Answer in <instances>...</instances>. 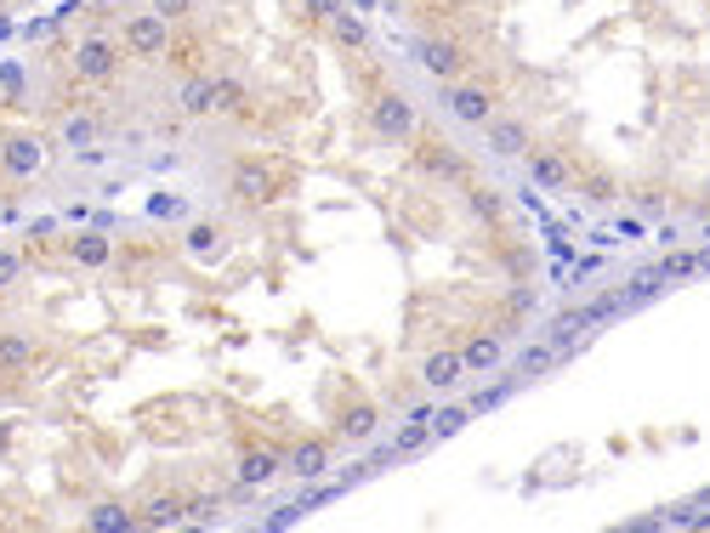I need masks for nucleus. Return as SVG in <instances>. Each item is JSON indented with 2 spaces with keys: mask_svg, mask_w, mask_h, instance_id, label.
<instances>
[{
  "mask_svg": "<svg viewBox=\"0 0 710 533\" xmlns=\"http://www.w3.org/2000/svg\"><path fill=\"white\" fill-rule=\"evenodd\" d=\"M426 443H432V408H410V420L399 426V437H392V455L410 460V455H421Z\"/></svg>",
  "mask_w": 710,
  "mask_h": 533,
  "instance_id": "nucleus-26",
  "label": "nucleus"
},
{
  "mask_svg": "<svg viewBox=\"0 0 710 533\" xmlns=\"http://www.w3.org/2000/svg\"><path fill=\"white\" fill-rule=\"evenodd\" d=\"M523 171H529V182H534V188H545V193L574 188V159H569V148H563V142H534V148L523 153Z\"/></svg>",
  "mask_w": 710,
  "mask_h": 533,
  "instance_id": "nucleus-12",
  "label": "nucleus"
},
{
  "mask_svg": "<svg viewBox=\"0 0 710 533\" xmlns=\"http://www.w3.org/2000/svg\"><path fill=\"white\" fill-rule=\"evenodd\" d=\"M693 505H704V511H710V488H704V494H699V500H693Z\"/></svg>",
  "mask_w": 710,
  "mask_h": 533,
  "instance_id": "nucleus-41",
  "label": "nucleus"
},
{
  "mask_svg": "<svg viewBox=\"0 0 710 533\" xmlns=\"http://www.w3.org/2000/svg\"><path fill=\"white\" fill-rule=\"evenodd\" d=\"M625 307H630V301H625V290H603L585 312H591V323H603V318H614V312H625Z\"/></svg>",
  "mask_w": 710,
  "mask_h": 533,
  "instance_id": "nucleus-35",
  "label": "nucleus"
},
{
  "mask_svg": "<svg viewBox=\"0 0 710 533\" xmlns=\"http://www.w3.org/2000/svg\"><path fill=\"white\" fill-rule=\"evenodd\" d=\"M352 7H359V12H370V7H375V0H352Z\"/></svg>",
  "mask_w": 710,
  "mask_h": 533,
  "instance_id": "nucleus-43",
  "label": "nucleus"
},
{
  "mask_svg": "<svg viewBox=\"0 0 710 533\" xmlns=\"http://www.w3.org/2000/svg\"><path fill=\"white\" fill-rule=\"evenodd\" d=\"M227 250H233V233H227L222 222H211V216H193V222L182 227V256H188V262L216 267V262H227Z\"/></svg>",
  "mask_w": 710,
  "mask_h": 533,
  "instance_id": "nucleus-13",
  "label": "nucleus"
},
{
  "mask_svg": "<svg viewBox=\"0 0 710 533\" xmlns=\"http://www.w3.org/2000/svg\"><path fill=\"white\" fill-rule=\"evenodd\" d=\"M585 193L597 199V204H608V199H614V182H608V177H591V182H585Z\"/></svg>",
  "mask_w": 710,
  "mask_h": 533,
  "instance_id": "nucleus-38",
  "label": "nucleus"
},
{
  "mask_svg": "<svg viewBox=\"0 0 710 533\" xmlns=\"http://www.w3.org/2000/svg\"><path fill=\"white\" fill-rule=\"evenodd\" d=\"M659 273H665V284H682V278H693V273H699V250H677V244H670V250H665V262H659Z\"/></svg>",
  "mask_w": 710,
  "mask_h": 533,
  "instance_id": "nucleus-29",
  "label": "nucleus"
},
{
  "mask_svg": "<svg viewBox=\"0 0 710 533\" xmlns=\"http://www.w3.org/2000/svg\"><path fill=\"white\" fill-rule=\"evenodd\" d=\"M52 166V142L41 131H7L0 137V177L7 182H34Z\"/></svg>",
  "mask_w": 710,
  "mask_h": 533,
  "instance_id": "nucleus-8",
  "label": "nucleus"
},
{
  "mask_svg": "<svg viewBox=\"0 0 710 533\" xmlns=\"http://www.w3.org/2000/svg\"><path fill=\"white\" fill-rule=\"evenodd\" d=\"M410 57L432 74V79H438V86H449V79H460V74H471V63H478V57H471V46H466V40L460 34H415L410 40Z\"/></svg>",
  "mask_w": 710,
  "mask_h": 533,
  "instance_id": "nucleus-6",
  "label": "nucleus"
},
{
  "mask_svg": "<svg viewBox=\"0 0 710 533\" xmlns=\"http://www.w3.org/2000/svg\"><path fill=\"white\" fill-rule=\"evenodd\" d=\"M484 148H489L495 159H523V153L534 148L529 119H518V114H495L489 126H484Z\"/></svg>",
  "mask_w": 710,
  "mask_h": 533,
  "instance_id": "nucleus-14",
  "label": "nucleus"
},
{
  "mask_svg": "<svg viewBox=\"0 0 710 533\" xmlns=\"http://www.w3.org/2000/svg\"><path fill=\"white\" fill-rule=\"evenodd\" d=\"M46 363V341L23 323H0V381H29Z\"/></svg>",
  "mask_w": 710,
  "mask_h": 533,
  "instance_id": "nucleus-9",
  "label": "nucleus"
},
{
  "mask_svg": "<svg viewBox=\"0 0 710 533\" xmlns=\"http://www.w3.org/2000/svg\"><path fill=\"white\" fill-rule=\"evenodd\" d=\"M399 7H432V0H399Z\"/></svg>",
  "mask_w": 710,
  "mask_h": 533,
  "instance_id": "nucleus-42",
  "label": "nucleus"
},
{
  "mask_svg": "<svg viewBox=\"0 0 710 533\" xmlns=\"http://www.w3.org/2000/svg\"><path fill=\"white\" fill-rule=\"evenodd\" d=\"M325 29H330V40H336L341 52H370V23H364V12L347 7V12H336Z\"/></svg>",
  "mask_w": 710,
  "mask_h": 533,
  "instance_id": "nucleus-25",
  "label": "nucleus"
},
{
  "mask_svg": "<svg viewBox=\"0 0 710 533\" xmlns=\"http://www.w3.org/2000/svg\"><path fill=\"white\" fill-rule=\"evenodd\" d=\"M148 216H160V222H182L188 216V204L177 193H160V199H148Z\"/></svg>",
  "mask_w": 710,
  "mask_h": 533,
  "instance_id": "nucleus-36",
  "label": "nucleus"
},
{
  "mask_svg": "<svg viewBox=\"0 0 710 533\" xmlns=\"http://www.w3.org/2000/svg\"><path fill=\"white\" fill-rule=\"evenodd\" d=\"M460 381H466V358H460V347H432V352L421 358V386H426L432 397L455 392Z\"/></svg>",
  "mask_w": 710,
  "mask_h": 533,
  "instance_id": "nucleus-15",
  "label": "nucleus"
},
{
  "mask_svg": "<svg viewBox=\"0 0 710 533\" xmlns=\"http://www.w3.org/2000/svg\"><path fill=\"white\" fill-rule=\"evenodd\" d=\"M296 182V166L290 159H267V153H240L227 166V199L240 204V211H267V204H279Z\"/></svg>",
  "mask_w": 710,
  "mask_h": 533,
  "instance_id": "nucleus-1",
  "label": "nucleus"
},
{
  "mask_svg": "<svg viewBox=\"0 0 710 533\" xmlns=\"http://www.w3.org/2000/svg\"><path fill=\"white\" fill-rule=\"evenodd\" d=\"M188 522H193V527L222 522V494H188Z\"/></svg>",
  "mask_w": 710,
  "mask_h": 533,
  "instance_id": "nucleus-31",
  "label": "nucleus"
},
{
  "mask_svg": "<svg viewBox=\"0 0 710 533\" xmlns=\"http://www.w3.org/2000/svg\"><path fill=\"white\" fill-rule=\"evenodd\" d=\"M659 290H665V273H659V267H643L637 278H630V284H625V301H630V307H637V301H654Z\"/></svg>",
  "mask_w": 710,
  "mask_h": 533,
  "instance_id": "nucleus-30",
  "label": "nucleus"
},
{
  "mask_svg": "<svg viewBox=\"0 0 710 533\" xmlns=\"http://www.w3.org/2000/svg\"><path fill=\"white\" fill-rule=\"evenodd\" d=\"M551 363H558V352H551V341H540V347H523V352H518V363H511V381H534V375H545Z\"/></svg>",
  "mask_w": 710,
  "mask_h": 533,
  "instance_id": "nucleus-27",
  "label": "nucleus"
},
{
  "mask_svg": "<svg viewBox=\"0 0 710 533\" xmlns=\"http://www.w3.org/2000/svg\"><path fill=\"white\" fill-rule=\"evenodd\" d=\"M97 137H103V119H97L92 108H74V114L57 119V142H63V148H92Z\"/></svg>",
  "mask_w": 710,
  "mask_h": 533,
  "instance_id": "nucleus-24",
  "label": "nucleus"
},
{
  "mask_svg": "<svg viewBox=\"0 0 710 533\" xmlns=\"http://www.w3.org/2000/svg\"><path fill=\"white\" fill-rule=\"evenodd\" d=\"M57 256L68 267H81V273H108L114 262H120V244L108 238V227H86V233H68L57 244Z\"/></svg>",
  "mask_w": 710,
  "mask_h": 533,
  "instance_id": "nucleus-11",
  "label": "nucleus"
},
{
  "mask_svg": "<svg viewBox=\"0 0 710 533\" xmlns=\"http://www.w3.org/2000/svg\"><path fill=\"white\" fill-rule=\"evenodd\" d=\"M285 471L301 482H319L330 471V437H301L296 448H285Z\"/></svg>",
  "mask_w": 710,
  "mask_h": 533,
  "instance_id": "nucleus-19",
  "label": "nucleus"
},
{
  "mask_svg": "<svg viewBox=\"0 0 710 533\" xmlns=\"http://www.w3.org/2000/svg\"><path fill=\"white\" fill-rule=\"evenodd\" d=\"M364 119H370V131H375L386 148H410L415 131H421V108H415V97L399 92V86H375V92L364 97Z\"/></svg>",
  "mask_w": 710,
  "mask_h": 533,
  "instance_id": "nucleus-2",
  "label": "nucleus"
},
{
  "mask_svg": "<svg viewBox=\"0 0 710 533\" xmlns=\"http://www.w3.org/2000/svg\"><path fill=\"white\" fill-rule=\"evenodd\" d=\"M23 267H29V256H23V250H0V296H7L12 284L23 278Z\"/></svg>",
  "mask_w": 710,
  "mask_h": 533,
  "instance_id": "nucleus-34",
  "label": "nucleus"
},
{
  "mask_svg": "<svg viewBox=\"0 0 710 533\" xmlns=\"http://www.w3.org/2000/svg\"><path fill=\"white\" fill-rule=\"evenodd\" d=\"M120 63H126V46H120V34H108V29H86L68 52V74L81 79V86H114Z\"/></svg>",
  "mask_w": 710,
  "mask_h": 533,
  "instance_id": "nucleus-4",
  "label": "nucleus"
},
{
  "mask_svg": "<svg viewBox=\"0 0 710 533\" xmlns=\"http://www.w3.org/2000/svg\"><path fill=\"white\" fill-rule=\"evenodd\" d=\"M171 40H177V23L160 18L153 7H148V12H131V18L120 23V46H126L131 63H166Z\"/></svg>",
  "mask_w": 710,
  "mask_h": 533,
  "instance_id": "nucleus-7",
  "label": "nucleus"
},
{
  "mask_svg": "<svg viewBox=\"0 0 710 533\" xmlns=\"http://www.w3.org/2000/svg\"><path fill=\"white\" fill-rule=\"evenodd\" d=\"M466 216L500 227V222H506V193H500L495 182H466Z\"/></svg>",
  "mask_w": 710,
  "mask_h": 533,
  "instance_id": "nucleus-23",
  "label": "nucleus"
},
{
  "mask_svg": "<svg viewBox=\"0 0 710 533\" xmlns=\"http://www.w3.org/2000/svg\"><path fill=\"white\" fill-rule=\"evenodd\" d=\"M704 244H710V216H704Z\"/></svg>",
  "mask_w": 710,
  "mask_h": 533,
  "instance_id": "nucleus-44",
  "label": "nucleus"
},
{
  "mask_svg": "<svg viewBox=\"0 0 710 533\" xmlns=\"http://www.w3.org/2000/svg\"><path fill=\"white\" fill-rule=\"evenodd\" d=\"M511 386H518V381H506V386H478V392L466 397V408H471V415H489V408H500V403L511 397Z\"/></svg>",
  "mask_w": 710,
  "mask_h": 533,
  "instance_id": "nucleus-32",
  "label": "nucleus"
},
{
  "mask_svg": "<svg viewBox=\"0 0 710 533\" xmlns=\"http://www.w3.org/2000/svg\"><path fill=\"white\" fill-rule=\"evenodd\" d=\"M460 358H466V375H495V369L506 363V335L495 330H471L466 341H460Z\"/></svg>",
  "mask_w": 710,
  "mask_h": 533,
  "instance_id": "nucleus-17",
  "label": "nucleus"
},
{
  "mask_svg": "<svg viewBox=\"0 0 710 533\" xmlns=\"http://www.w3.org/2000/svg\"><path fill=\"white\" fill-rule=\"evenodd\" d=\"M251 108H256L251 79L233 74V68H216V108H211V119H245Z\"/></svg>",
  "mask_w": 710,
  "mask_h": 533,
  "instance_id": "nucleus-18",
  "label": "nucleus"
},
{
  "mask_svg": "<svg viewBox=\"0 0 710 533\" xmlns=\"http://www.w3.org/2000/svg\"><path fill=\"white\" fill-rule=\"evenodd\" d=\"M279 471H285V455H279L273 443H245L240 460H233V477H240V488H267Z\"/></svg>",
  "mask_w": 710,
  "mask_h": 533,
  "instance_id": "nucleus-16",
  "label": "nucleus"
},
{
  "mask_svg": "<svg viewBox=\"0 0 710 533\" xmlns=\"http://www.w3.org/2000/svg\"><path fill=\"white\" fill-rule=\"evenodd\" d=\"M86 527H92V533H131V527H137V505H131V500L103 494V500H92Z\"/></svg>",
  "mask_w": 710,
  "mask_h": 533,
  "instance_id": "nucleus-21",
  "label": "nucleus"
},
{
  "mask_svg": "<svg viewBox=\"0 0 710 533\" xmlns=\"http://www.w3.org/2000/svg\"><path fill=\"white\" fill-rule=\"evenodd\" d=\"M614 233H619V238H637V233H643V222H637V216H619V222H614Z\"/></svg>",
  "mask_w": 710,
  "mask_h": 533,
  "instance_id": "nucleus-40",
  "label": "nucleus"
},
{
  "mask_svg": "<svg viewBox=\"0 0 710 533\" xmlns=\"http://www.w3.org/2000/svg\"><path fill=\"white\" fill-rule=\"evenodd\" d=\"M153 12H160V18H171V23H182V18L193 12V0H153Z\"/></svg>",
  "mask_w": 710,
  "mask_h": 533,
  "instance_id": "nucleus-37",
  "label": "nucleus"
},
{
  "mask_svg": "<svg viewBox=\"0 0 710 533\" xmlns=\"http://www.w3.org/2000/svg\"><path fill=\"white\" fill-rule=\"evenodd\" d=\"M466 420H471V408H466V403H444L438 415H432V443H444V437L466 431Z\"/></svg>",
  "mask_w": 710,
  "mask_h": 533,
  "instance_id": "nucleus-28",
  "label": "nucleus"
},
{
  "mask_svg": "<svg viewBox=\"0 0 710 533\" xmlns=\"http://www.w3.org/2000/svg\"><path fill=\"white\" fill-rule=\"evenodd\" d=\"M375 431H381V403L359 397V403L341 408V420H336V437H341V443H370Z\"/></svg>",
  "mask_w": 710,
  "mask_h": 533,
  "instance_id": "nucleus-20",
  "label": "nucleus"
},
{
  "mask_svg": "<svg viewBox=\"0 0 710 533\" xmlns=\"http://www.w3.org/2000/svg\"><path fill=\"white\" fill-rule=\"evenodd\" d=\"M654 238H659V244H665V250H670V244H677V238H682V227H677V222H659V233H654Z\"/></svg>",
  "mask_w": 710,
  "mask_h": 533,
  "instance_id": "nucleus-39",
  "label": "nucleus"
},
{
  "mask_svg": "<svg viewBox=\"0 0 710 533\" xmlns=\"http://www.w3.org/2000/svg\"><path fill=\"white\" fill-rule=\"evenodd\" d=\"M131 505H137V527H182L188 522V494L171 482H142Z\"/></svg>",
  "mask_w": 710,
  "mask_h": 533,
  "instance_id": "nucleus-10",
  "label": "nucleus"
},
{
  "mask_svg": "<svg viewBox=\"0 0 710 533\" xmlns=\"http://www.w3.org/2000/svg\"><path fill=\"white\" fill-rule=\"evenodd\" d=\"M500 103H506V86L500 79H484V74H460L444 86V114L455 126H471V131H484L500 114Z\"/></svg>",
  "mask_w": 710,
  "mask_h": 533,
  "instance_id": "nucleus-3",
  "label": "nucleus"
},
{
  "mask_svg": "<svg viewBox=\"0 0 710 533\" xmlns=\"http://www.w3.org/2000/svg\"><path fill=\"white\" fill-rule=\"evenodd\" d=\"M211 108H216V74L211 68H193L182 79V114L188 119H211Z\"/></svg>",
  "mask_w": 710,
  "mask_h": 533,
  "instance_id": "nucleus-22",
  "label": "nucleus"
},
{
  "mask_svg": "<svg viewBox=\"0 0 710 533\" xmlns=\"http://www.w3.org/2000/svg\"><path fill=\"white\" fill-rule=\"evenodd\" d=\"M296 12H301V23H330L336 12H347V0H296Z\"/></svg>",
  "mask_w": 710,
  "mask_h": 533,
  "instance_id": "nucleus-33",
  "label": "nucleus"
},
{
  "mask_svg": "<svg viewBox=\"0 0 710 533\" xmlns=\"http://www.w3.org/2000/svg\"><path fill=\"white\" fill-rule=\"evenodd\" d=\"M410 159H415V171L426 177V182H444V188H466L471 182V159L444 137V131H415V142H410Z\"/></svg>",
  "mask_w": 710,
  "mask_h": 533,
  "instance_id": "nucleus-5",
  "label": "nucleus"
}]
</instances>
